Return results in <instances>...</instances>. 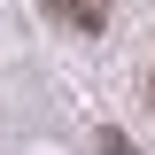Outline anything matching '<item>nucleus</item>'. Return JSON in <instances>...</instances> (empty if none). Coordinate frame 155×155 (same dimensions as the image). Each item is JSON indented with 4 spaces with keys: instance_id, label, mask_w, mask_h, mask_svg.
Masks as SVG:
<instances>
[{
    "instance_id": "nucleus-1",
    "label": "nucleus",
    "mask_w": 155,
    "mask_h": 155,
    "mask_svg": "<svg viewBox=\"0 0 155 155\" xmlns=\"http://www.w3.org/2000/svg\"><path fill=\"white\" fill-rule=\"evenodd\" d=\"M39 8H47L54 23H70V31H101L116 0H39Z\"/></svg>"
}]
</instances>
